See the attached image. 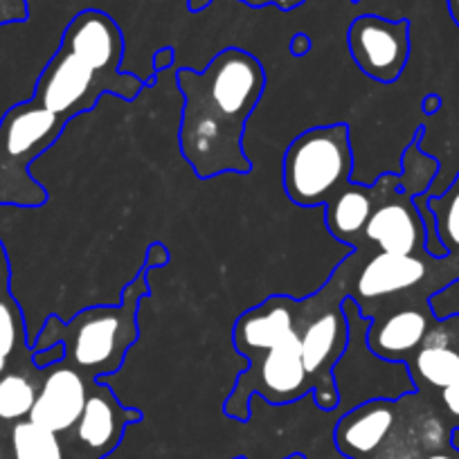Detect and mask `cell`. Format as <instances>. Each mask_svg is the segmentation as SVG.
I'll use <instances>...</instances> for the list:
<instances>
[{
  "instance_id": "obj_31",
  "label": "cell",
  "mask_w": 459,
  "mask_h": 459,
  "mask_svg": "<svg viewBox=\"0 0 459 459\" xmlns=\"http://www.w3.org/2000/svg\"><path fill=\"white\" fill-rule=\"evenodd\" d=\"M448 10H450V16H453V21L459 28V0H448Z\"/></svg>"
},
{
  "instance_id": "obj_1",
  "label": "cell",
  "mask_w": 459,
  "mask_h": 459,
  "mask_svg": "<svg viewBox=\"0 0 459 459\" xmlns=\"http://www.w3.org/2000/svg\"><path fill=\"white\" fill-rule=\"evenodd\" d=\"M185 97L178 143L201 180L253 169L244 152V131L266 88L259 59L241 48L221 50L205 70H178Z\"/></svg>"
},
{
  "instance_id": "obj_29",
  "label": "cell",
  "mask_w": 459,
  "mask_h": 459,
  "mask_svg": "<svg viewBox=\"0 0 459 459\" xmlns=\"http://www.w3.org/2000/svg\"><path fill=\"white\" fill-rule=\"evenodd\" d=\"M171 59H174V52H171V48H162V50H158L156 56H153V68L156 70L169 68Z\"/></svg>"
},
{
  "instance_id": "obj_12",
  "label": "cell",
  "mask_w": 459,
  "mask_h": 459,
  "mask_svg": "<svg viewBox=\"0 0 459 459\" xmlns=\"http://www.w3.org/2000/svg\"><path fill=\"white\" fill-rule=\"evenodd\" d=\"M298 308L299 302L284 298V295H275V298H268L266 302L241 313L232 329L235 350L244 359H253V356L273 350L277 342L298 331V316H295Z\"/></svg>"
},
{
  "instance_id": "obj_8",
  "label": "cell",
  "mask_w": 459,
  "mask_h": 459,
  "mask_svg": "<svg viewBox=\"0 0 459 459\" xmlns=\"http://www.w3.org/2000/svg\"><path fill=\"white\" fill-rule=\"evenodd\" d=\"M138 421H143L140 410L122 405L104 381H91L86 405L74 426V437L86 450V457L106 459L117 448L126 428Z\"/></svg>"
},
{
  "instance_id": "obj_11",
  "label": "cell",
  "mask_w": 459,
  "mask_h": 459,
  "mask_svg": "<svg viewBox=\"0 0 459 459\" xmlns=\"http://www.w3.org/2000/svg\"><path fill=\"white\" fill-rule=\"evenodd\" d=\"M396 403L372 399L347 410L333 430L335 448L350 459H372L396 428Z\"/></svg>"
},
{
  "instance_id": "obj_19",
  "label": "cell",
  "mask_w": 459,
  "mask_h": 459,
  "mask_svg": "<svg viewBox=\"0 0 459 459\" xmlns=\"http://www.w3.org/2000/svg\"><path fill=\"white\" fill-rule=\"evenodd\" d=\"M37 383L23 372H5L0 377V421H23L37 401Z\"/></svg>"
},
{
  "instance_id": "obj_23",
  "label": "cell",
  "mask_w": 459,
  "mask_h": 459,
  "mask_svg": "<svg viewBox=\"0 0 459 459\" xmlns=\"http://www.w3.org/2000/svg\"><path fill=\"white\" fill-rule=\"evenodd\" d=\"M30 16L28 0H0V28L3 25L25 23Z\"/></svg>"
},
{
  "instance_id": "obj_5",
  "label": "cell",
  "mask_w": 459,
  "mask_h": 459,
  "mask_svg": "<svg viewBox=\"0 0 459 459\" xmlns=\"http://www.w3.org/2000/svg\"><path fill=\"white\" fill-rule=\"evenodd\" d=\"M144 82L135 74H101L83 64L77 55L59 46L34 88V101L70 122L79 113H86L100 101L104 92L120 95L122 100H135L143 92Z\"/></svg>"
},
{
  "instance_id": "obj_4",
  "label": "cell",
  "mask_w": 459,
  "mask_h": 459,
  "mask_svg": "<svg viewBox=\"0 0 459 459\" xmlns=\"http://www.w3.org/2000/svg\"><path fill=\"white\" fill-rule=\"evenodd\" d=\"M351 140L347 125H325L299 134L281 165L284 192L295 205H329L351 183Z\"/></svg>"
},
{
  "instance_id": "obj_35",
  "label": "cell",
  "mask_w": 459,
  "mask_h": 459,
  "mask_svg": "<svg viewBox=\"0 0 459 459\" xmlns=\"http://www.w3.org/2000/svg\"><path fill=\"white\" fill-rule=\"evenodd\" d=\"M74 459H91V457H74Z\"/></svg>"
},
{
  "instance_id": "obj_16",
  "label": "cell",
  "mask_w": 459,
  "mask_h": 459,
  "mask_svg": "<svg viewBox=\"0 0 459 459\" xmlns=\"http://www.w3.org/2000/svg\"><path fill=\"white\" fill-rule=\"evenodd\" d=\"M408 368L417 387L428 385L432 390H446L459 383V350L450 344L441 322L437 329H430L417 354L410 359Z\"/></svg>"
},
{
  "instance_id": "obj_26",
  "label": "cell",
  "mask_w": 459,
  "mask_h": 459,
  "mask_svg": "<svg viewBox=\"0 0 459 459\" xmlns=\"http://www.w3.org/2000/svg\"><path fill=\"white\" fill-rule=\"evenodd\" d=\"M441 401H444V405H446V410H448L450 417L457 419L459 421V383H455V385L441 390Z\"/></svg>"
},
{
  "instance_id": "obj_9",
  "label": "cell",
  "mask_w": 459,
  "mask_h": 459,
  "mask_svg": "<svg viewBox=\"0 0 459 459\" xmlns=\"http://www.w3.org/2000/svg\"><path fill=\"white\" fill-rule=\"evenodd\" d=\"M41 372L43 381L39 385L37 401H34L28 419L56 435H65V432L74 430L79 417H82L91 381L73 365L64 363L52 365Z\"/></svg>"
},
{
  "instance_id": "obj_36",
  "label": "cell",
  "mask_w": 459,
  "mask_h": 459,
  "mask_svg": "<svg viewBox=\"0 0 459 459\" xmlns=\"http://www.w3.org/2000/svg\"><path fill=\"white\" fill-rule=\"evenodd\" d=\"M354 3H359V0H354Z\"/></svg>"
},
{
  "instance_id": "obj_6",
  "label": "cell",
  "mask_w": 459,
  "mask_h": 459,
  "mask_svg": "<svg viewBox=\"0 0 459 459\" xmlns=\"http://www.w3.org/2000/svg\"><path fill=\"white\" fill-rule=\"evenodd\" d=\"M307 317L299 340H302V360L313 383V399L317 408L333 412L340 408V394L333 381V368L350 342V325L344 317L342 302L331 299L322 302V293L307 299Z\"/></svg>"
},
{
  "instance_id": "obj_10",
  "label": "cell",
  "mask_w": 459,
  "mask_h": 459,
  "mask_svg": "<svg viewBox=\"0 0 459 459\" xmlns=\"http://www.w3.org/2000/svg\"><path fill=\"white\" fill-rule=\"evenodd\" d=\"M61 46L101 74H120L125 37L120 25L106 12L83 10L73 16L61 37Z\"/></svg>"
},
{
  "instance_id": "obj_14",
  "label": "cell",
  "mask_w": 459,
  "mask_h": 459,
  "mask_svg": "<svg viewBox=\"0 0 459 459\" xmlns=\"http://www.w3.org/2000/svg\"><path fill=\"white\" fill-rule=\"evenodd\" d=\"M432 320L435 317L430 311L399 308L390 316L369 322L365 331V344L378 359L408 365L430 333Z\"/></svg>"
},
{
  "instance_id": "obj_27",
  "label": "cell",
  "mask_w": 459,
  "mask_h": 459,
  "mask_svg": "<svg viewBox=\"0 0 459 459\" xmlns=\"http://www.w3.org/2000/svg\"><path fill=\"white\" fill-rule=\"evenodd\" d=\"M419 459H459V448H455L453 444L439 446V448L428 450L426 455H421Z\"/></svg>"
},
{
  "instance_id": "obj_13",
  "label": "cell",
  "mask_w": 459,
  "mask_h": 459,
  "mask_svg": "<svg viewBox=\"0 0 459 459\" xmlns=\"http://www.w3.org/2000/svg\"><path fill=\"white\" fill-rule=\"evenodd\" d=\"M365 239L392 255H417L423 250L426 232L412 196L403 192V196L385 198L383 203L377 198V207L365 225Z\"/></svg>"
},
{
  "instance_id": "obj_21",
  "label": "cell",
  "mask_w": 459,
  "mask_h": 459,
  "mask_svg": "<svg viewBox=\"0 0 459 459\" xmlns=\"http://www.w3.org/2000/svg\"><path fill=\"white\" fill-rule=\"evenodd\" d=\"M25 342V326L23 317H21L19 307L14 299L7 298L0 299V351L7 356V360L21 350V344Z\"/></svg>"
},
{
  "instance_id": "obj_22",
  "label": "cell",
  "mask_w": 459,
  "mask_h": 459,
  "mask_svg": "<svg viewBox=\"0 0 459 459\" xmlns=\"http://www.w3.org/2000/svg\"><path fill=\"white\" fill-rule=\"evenodd\" d=\"M430 313L437 322L450 320L459 316V280L448 284L446 289L437 290L430 298Z\"/></svg>"
},
{
  "instance_id": "obj_2",
  "label": "cell",
  "mask_w": 459,
  "mask_h": 459,
  "mask_svg": "<svg viewBox=\"0 0 459 459\" xmlns=\"http://www.w3.org/2000/svg\"><path fill=\"white\" fill-rule=\"evenodd\" d=\"M149 295L147 268L126 286L122 302L110 307H91L79 311L70 322L52 316L34 338L32 351L64 342L65 360L88 381H104L125 363L129 350L138 342V307Z\"/></svg>"
},
{
  "instance_id": "obj_25",
  "label": "cell",
  "mask_w": 459,
  "mask_h": 459,
  "mask_svg": "<svg viewBox=\"0 0 459 459\" xmlns=\"http://www.w3.org/2000/svg\"><path fill=\"white\" fill-rule=\"evenodd\" d=\"M169 264V253L162 244H152L149 246V253H147V262H144V268H162Z\"/></svg>"
},
{
  "instance_id": "obj_18",
  "label": "cell",
  "mask_w": 459,
  "mask_h": 459,
  "mask_svg": "<svg viewBox=\"0 0 459 459\" xmlns=\"http://www.w3.org/2000/svg\"><path fill=\"white\" fill-rule=\"evenodd\" d=\"M10 450L12 459H65L59 435L30 419L12 423Z\"/></svg>"
},
{
  "instance_id": "obj_33",
  "label": "cell",
  "mask_w": 459,
  "mask_h": 459,
  "mask_svg": "<svg viewBox=\"0 0 459 459\" xmlns=\"http://www.w3.org/2000/svg\"><path fill=\"white\" fill-rule=\"evenodd\" d=\"M0 459H7V455H5V446H3V441H0Z\"/></svg>"
},
{
  "instance_id": "obj_7",
  "label": "cell",
  "mask_w": 459,
  "mask_h": 459,
  "mask_svg": "<svg viewBox=\"0 0 459 459\" xmlns=\"http://www.w3.org/2000/svg\"><path fill=\"white\" fill-rule=\"evenodd\" d=\"M347 46L360 73L378 83H394L403 74L412 50L410 21L363 14L351 21Z\"/></svg>"
},
{
  "instance_id": "obj_34",
  "label": "cell",
  "mask_w": 459,
  "mask_h": 459,
  "mask_svg": "<svg viewBox=\"0 0 459 459\" xmlns=\"http://www.w3.org/2000/svg\"><path fill=\"white\" fill-rule=\"evenodd\" d=\"M7 295H10V290H7V289H3V286H0V299H3V298H7Z\"/></svg>"
},
{
  "instance_id": "obj_24",
  "label": "cell",
  "mask_w": 459,
  "mask_h": 459,
  "mask_svg": "<svg viewBox=\"0 0 459 459\" xmlns=\"http://www.w3.org/2000/svg\"><path fill=\"white\" fill-rule=\"evenodd\" d=\"M210 3H212V0H187V5H189V10H192V12L205 10ZM241 3H246V5H250V7L275 5V7H280V10H295V7L302 5L304 0H241Z\"/></svg>"
},
{
  "instance_id": "obj_20",
  "label": "cell",
  "mask_w": 459,
  "mask_h": 459,
  "mask_svg": "<svg viewBox=\"0 0 459 459\" xmlns=\"http://www.w3.org/2000/svg\"><path fill=\"white\" fill-rule=\"evenodd\" d=\"M428 207L435 216L437 235L448 255L459 253V174L441 196H428Z\"/></svg>"
},
{
  "instance_id": "obj_28",
  "label": "cell",
  "mask_w": 459,
  "mask_h": 459,
  "mask_svg": "<svg viewBox=\"0 0 459 459\" xmlns=\"http://www.w3.org/2000/svg\"><path fill=\"white\" fill-rule=\"evenodd\" d=\"M308 50H311V39H308L307 34H295L293 41H290V52H293L295 56H302L307 55Z\"/></svg>"
},
{
  "instance_id": "obj_17",
  "label": "cell",
  "mask_w": 459,
  "mask_h": 459,
  "mask_svg": "<svg viewBox=\"0 0 459 459\" xmlns=\"http://www.w3.org/2000/svg\"><path fill=\"white\" fill-rule=\"evenodd\" d=\"M377 187L350 183L326 207V228L335 239L344 244L360 246V237H365V225L377 207Z\"/></svg>"
},
{
  "instance_id": "obj_32",
  "label": "cell",
  "mask_w": 459,
  "mask_h": 459,
  "mask_svg": "<svg viewBox=\"0 0 459 459\" xmlns=\"http://www.w3.org/2000/svg\"><path fill=\"white\" fill-rule=\"evenodd\" d=\"M7 363H10V360H7V356L3 354V351H0V377H3V374L7 372Z\"/></svg>"
},
{
  "instance_id": "obj_15",
  "label": "cell",
  "mask_w": 459,
  "mask_h": 459,
  "mask_svg": "<svg viewBox=\"0 0 459 459\" xmlns=\"http://www.w3.org/2000/svg\"><path fill=\"white\" fill-rule=\"evenodd\" d=\"M428 275V266L417 255H392L378 253L356 273V302L383 299L387 295L403 293L421 284Z\"/></svg>"
},
{
  "instance_id": "obj_3",
  "label": "cell",
  "mask_w": 459,
  "mask_h": 459,
  "mask_svg": "<svg viewBox=\"0 0 459 459\" xmlns=\"http://www.w3.org/2000/svg\"><path fill=\"white\" fill-rule=\"evenodd\" d=\"M68 125L39 101L16 104L0 120V205L41 207L48 192L30 176V165L59 140Z\"/></svg>"
},
{
  "instance_id": "obj_30",
  "label": "cell",
  "mask_w": 459,
  "mask_h": 459,
  "mask_svg": "<svg viewBox=\"0 0 459 459\" xmlns=\"http://www.w3.org/2000/svg\"><path fill=\"white\" fill-rule=\"evenodd\" d=\"M439 95H428L426 100H423V110H426V113H435V110L439 108Z\"/></svg>"
}]
</instances>
